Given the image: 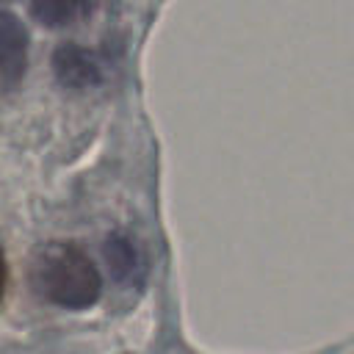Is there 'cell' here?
Segmentation results:
<instances>
[{"mask_svg":"<svg viewBox=\"0 0 354 354\" xmlns=\"http://www.w3.org/2000/svg\"><path fill=\"white\" fill-rule=\"evenodd\" d=\"M30 288L50 304L86 310L102 293V277L94 260L69 241H50L30 257Z\"/></svg>","mask_w":354,"mask_h":354,"instance_id":"cell-1","label":"cell"},{"mask_svg":"<svg viewBox=\"0 0 354 354\" xmlns=\"http://www.w3.org/2000/svg\"><path fill=\"white\" fill-rule=\"evenodd\" d=\"M28 28L11 11L0 8V97L14 91L28 72Z\"/></svg>","mask_w":354,"mask_h":354,"instance_id":"cell-2","label":"cell"},{"mask_svg":"<svg viewBox=\"0 0 354 354\" xmlns=\"http://www.w3.org/2000/svg\"><path fill=\"white\" fill-rule=\"evenodd\" d=\"M53 75L64 88L86 91L102 80V61L94 50L80 44H61L53 53Z\"/></svg>","mask_w":354,"mask_h":354,"instance_id":"cell-3","label":"cell"},{"mask_svg":"<svg viewBox=\"0 0 354 354\" xmlns=\"http://www.w3.org/2000/svg\"><path fill=\"white\" fill-rule=\"evenodd\" d=\"M97 0H30V14L44 28H66L94 11Z\"/></svg>","mask_w":354,"mask_h":354,"instance_id":"cell-4","label":"cell"},{"mask_svg":"<svg viewBox=\"0 0 354 354\" xmlns=\"http://www.w3.org/2000/svg\"><path fill=\"white\" fill-rule=\"evenodd\" d=\"M105 257H108V266H111V271L116 274L119 282H127V279H133V277L141 271L138 249H136L133 241L124 238V235H111V238H108V243H105Z\"/></svg>","mask_w":354,"mask_h":354,"instance_id":"cell-5","label":"cell"},{"mask_svg":"<svg viewBox=\"0 0 354 354\" xmlns=\"http://www.w3.org/2000/svg\"><path fill=\"white\" fill-rule=\"evenodd\" d=\"M3 288H6V260H3V252H0V296H3Z\"/></svg>","mask_w":354,"mask_h":354,"instance_id":"cell-6","label":"cell"}]
</instances>
